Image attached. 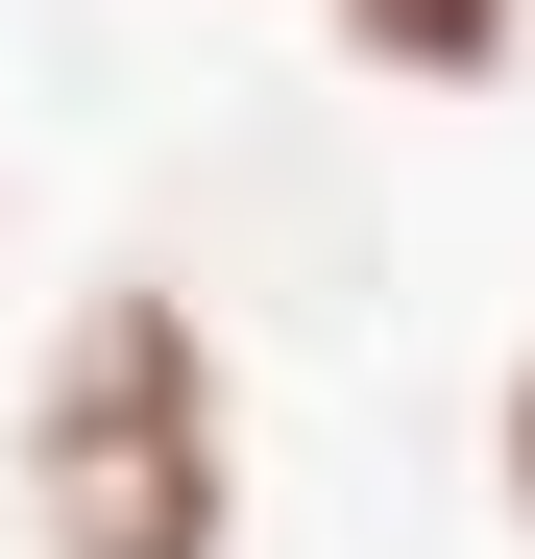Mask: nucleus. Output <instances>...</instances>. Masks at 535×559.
<instances>
[{
  "instance_id": "nucleus-4",
  "label": "nucleus",
  "mask_w": 535,
  "mask_h": 559,
  "mask_svg": "<svg viewBox=\"0 0 535 559\" xmlns=\"http://www.w3.org/2000/svg\"><path fill=\"white\" fill-rule=\"evenodd\" d=\"M0 243H25V195H0Z\"/></svg>"
},
{
  "instance_id": "nucleus-1",
  "label": "nucleus",
  "mask_w": 535,
  "mask_h": 559,
  "mask_svg": "<svg viewBox=\"0 0 535 559\" xmlns=\"http://www.w3.org/2000/svg\"><path fill=\"white\" fill-rule=\"evenodd\" d=\"M0 535L25 559H243V341L195 267H98L0 390Z\"/></svg>"
},
{
  "instance_id": "nucleus-3",
  "label": "nucleus",
  "mask_w": 535,
  "mask_h": 559,
  "mask_svg": "<svg viewBox=\"0 0 535 559\" xmlns=\"http://www.w3.org/2000/svg\"><path fill=\"white\" fill-rule=\"evenodd\" d=\"M463 487H487V535H511V559H535V341H511V365H487V414H463Z\"/></svg>"
},
{
  "instance_id": "nucleus-2",
  "label": "nucleus",
  "mask_w": 535,
  "mask_h": 559,
  "mask_svg": "<svg viewBox=\"0 0 535 559\" xmlns=\"http://www.w3.org/2000/svg\"><path fill=\"white\" fill-rule=\"evenodd\" d=\"M317 49L366 98H487V73H535V0H317Z\"/></svg>"
}]
</instances>
